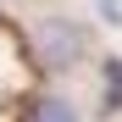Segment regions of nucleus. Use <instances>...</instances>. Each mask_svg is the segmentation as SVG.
<instances>
[{"label":"nucleus","instance_id":"obj_4","mask_svg":"<svg viewBox=\"0 0 122 122\" xmlns=\"http://www.w3.org/2000/svg\"><path fill=\"white\" fill-rule=\"evenodd\" d=\"M100 17L106 22H122V0H100Z\"/></svg>","mask_w":122,"mask_h":122},{"label":"nucleus","instance_id":"obj_1","mask_svg":"<svg viewBox=\"0 0 122 122\" xmlns=\"http://www.w3.org/2000/svg\"><path fill=\"white\" fill-rule=\"evenodd\" d=\"M33 45H39V61H45V67L67 72V67H78V61H83L89 33H83V22H72V17H45Z\"/></svg>","mask_w":122,"mask_h":122},{"label":"nucleus","instance_id":"obj_3","mask_svg":"<svg viewBox=\"0 0 122 122\" xmlns=\"http://www.w3.org/2000/svg\"><path fill=\"white\" fill-rule=\"evenodd\" d=\"M106 111H122V61H106Z\"/></svg>","mask_w":122,"mask_h":122},{"label":"nucleus","instance_id":"obj_2","mask_svg":"<svg viewBox=\"0 0 122 122\" xmlns=\"http://www.w3.org/2000/svg\"><path fill=\"white\" fill-rule=\"evenodd\" d=\"M33 122H78V106H72V100H61V94H45V100H39V111H33Z\"/></svg>","mask_w":122,"mask_h":122}]
</instances>
